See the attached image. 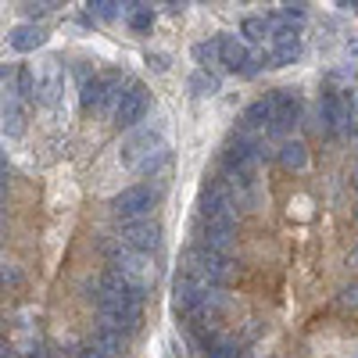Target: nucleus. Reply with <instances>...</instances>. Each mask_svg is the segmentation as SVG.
<instances>
[{
    "mask_svg": "<svg viewBox=\"0 0 358 358\" xmlns=\"http://www.w3.org/2000/svg\"><path fill=\"white\" fill-rule=\"evenodd\" d=\"M233 276V265L222 255H212L204 248H194L183 255V280H190L197 290H219Z\"/></svg>",
    "mask_w": 358,
    "mask_h": 358,
    "instance_id": "1",
    "label": "nucleus"
},
{
    "mask_svg": "<svg viewBox=\"0 0 358 358\" xmlns=\"http://www.w3.org/2000/svg\"><path fill=\"white\" fill-rule=\"evenodd\" d=\"M111 273L122 280L136 297H143L147 290L155 287V280H158V268H155V262H151V255H136V251H118L115 255V268Z\"/></svg>",
    "mask_w": 358,
    "mask_h": 358,
    "instance_id": "2",
    "label": "nucleus"
},
{
    "mask_svg": "<svg viewBox=\"0 0 358 358\" xmlns=\"http://www.w3.org/2000/svg\"><path fill=\"white\" fill-rule=\"evenodd\" d=\"M165 158H169V151H165V143L155 133H136L122 147V165L136 169V172H155Z\"/></svg>",
    "mask_w": 358,
    "mask_h": 358,
    "instance_id": "3",
    "label": "nucleus"
},
{
    "mask_svg": "<svg viewBox=\"0 0 358 358\" xmlns=\"http://www.w3.org/2000/svg\"><path fill=\"white\" fill-rule=\"evenodd\" d=\"M201 212H204V226H226V229L236 226V201H233L229 187H222V183H215L212 190H204Z\"/></svg>",
    "mask_w": 358,
    "mask_h": 358,
    "instance_id": "4",
    "label": "nucleus"
},
{
    "mask_svg": "<svg viewBox=\"0 0 358 358\" xmlns=\"http://www.w3.org/2000/svg\"><path fill=\"white\" fill-rule=\"evenodd\" d=\"M122 248L126 251H136V255H151L158 244H162V226L151 222V219H133L122 226Z\"/></svg>",
    "mask_w": 358,
    "mask_h": 358,
    "instance_id": "5",
    "label": "nucleus"
},
{
    "mask_svg": "<svg viewBox=\"0 0 358 358\" xmlns=\"http://www.w3.org/2000/svg\"><path fill=\"white\" fill-rule=\"evenodd\" d=\"M33 76H36V101L54 108L57 101H62V94H65V72H62V65H57L54 57H47Z\"/></svg>",
    "mask_w": 358,
    "mask_h": 358,
    "instance_id": "6",
    "label": "nucleus"
},
{
    "mask_svg": "<svg viewBox=\"0 0 358 358\" xmlns=\"http://www.w3.org/2000/svg\"><path fill=\"white\" fill-rule=\"evenodd\" d=\"M151 204H155V190H147V187H129V190H122L115 201H111V208H115V215H122V219H143L147 212H151Z\"/></svg>",
    "mask_w": 358,
    "mask_h": 358,
    "instance_id": "7",
    "label": "nucleus"
},
{
    "mask_svg": "<svg viewBox=\"0 0 358 358\" xmlns=\"http://www.w3.org/2000/svg\"><path fill=\"white\" fill-rule=\"evenodd\" d=\"M143 115H147V90L133 83L126 90V97L118 101V108H115V122L118 126H136Z\"/></svg>",
    "mask_w": 358,
    "mask_h": 358,
    "instance_id": "8",
    "label": "nucleus"
},
{
    "mask_svg": "<svg viewBox=\"0 0 358 358\" xmlns=\"http://www.w3.org/2000/svg\"><path fill=\"white\" fill-rule=\"evenodd\" d=\"M219 57H222V65L226 69H233V72H241L244 65H248V47L236 40V36H219Z\"/></svg>",
    "mask_w": 358,
    "mask_h": 358,
    "instance_id": "9",
    "label": "nucleus"
},
{
    "mask_svg": "<svg viewBox=\"0 0 358 358\" xmlns=\"http://www.w3.org/2000/svg\"><path fill=\"white\" fill-rule=\"evenodd\" d=\"M201 248H204V251H212V255L229 258V251H233V229H226V226H204Z\"/></svg>",
    "mask_w": 358,
    "mask_h": 358,
    "instance_id": "10",
    "label": "nucleus"
},
{
    "mask_svg": "<svg viewBox=\"0 0 358 358\" xmlns=\"http://www.w3.org/2000/svg\"><path fill=\"white\" fill-rule=\"evenodd\" d=\"M43 40H47V36H43V29H40V25H15L11 33H8V43H11L15 50H22V54L36 50Z\"/></svg>",
    "mask_w": 358,
    "mask_h": 358,
    "instance_id": "11",
    "label": "nucleus"
},
{
    "mask_svg": "<svg viewBox=\"0 0 358 358\" xmlns=\"http://www.w3.org/2000/svg\"><path fill=\"white\" fill-rule=\"evenodd\" d=\"M297 57H301V40H276L265 62H268V69H287Z\"/></svg>",
    "mask_w": 358,
    "mask_h": 358,
    "instance_id": "12",
    "label": "nucleus"
},
{
    "mask_svg": "<svg viewBox=\"0 0 358 358\" xmlns=\"http://www.w3.org/2000/svg\"><path fill=\"white\" fill-rule=\"evenodd\" d=\"M0 129H4L8 136H22V129H25V111H22V101H18V97H11V101L0 104Z\"/></svg>",
    "mask_w": 358,
    "mask_h": 358,
    "instance_id": "13",
    "label": "nucleus"
},
{
    "mask_svg": "<svg viewBox=\"0 0 358 358\" xmlns=\"http://www.w3.org/2000/svg\"><path fill=\"white\" fill-rule=\"evenodd\" d=\"M280 165H283V169H290V172H301V169L308 165V151H305V143H301V140H287V143L280 147Z\"/></svg>",
    "mask_w": 358,
    "mask_h": 358,
    "instance_id": "14",
    "label": "nucleus"
},
{
    "mask_svg": "<svg viewBox=\"0 0 358 358\" xmlns=\"http://www.w3.org/2000/svg\"><path fill=\"white\" fill-rule=\"evenodd\" d=\"M94 351H101V355H108V358H118V355L126 351V341H122V334H118V330H108V326H101L97 341H94Z\"/></svg>",
    "mask_w": 358,
    "mask_h": 358,
    "instance_id": "15",
    "label": "nucleus"
},
{
    "mask_svg": "<svg viewBox=\"0 0 358 358\" xmlns=\"http://www.w3.org/2000/svg\"><path fill=\"white\" fill-rule=\"evenodd\" d=\"M276 118V111H273V101H255L248 111H244V126L248 129H262V126H268Z\"/></svg>",
    "mask_w": 358,
    "mask_h": 358,
    "instance_id": "16",
    "label": "nucleus"
},
{
    "mask_svg": "<svg viewBox=\"0 0 358 358\" xmlns=\"http://www.w3.org/2000/svg\"><path fill=\"white\" fill-rule=\"evenodd\" d=\"M187 86H190V94H194V97H212V94H219V76H212V72H204V69H201V72L190 76Z\"/></svg>",
    "mask_w": 358,
    "mask_h": 358,
    "instance_id": "17",
    "label": "nucleus"
},
{
    "mask_svg": "<svg viewBox=\"0 0 358 358\" xmlns=\"http://www.w3.org/2000/svg\"><path fill=\"white\" fill-rule=\"evenodd\" d=\"M197 294H201V290H197L190 280L179 276V280H176V294H172V305H176L179 312H190V308H194V301H197Z\"/></svg>",
    "mask_w": 358,
    "mask_h": 358,
    "instance_id": "18",
    "label": "nucleus"
},
{
    "mask_svg": "<svg viewBox=\"0 0 358 358\" xmlns=\"http://www.w3.org/2000/svg\"><path fill=\"white\" fill-rule=\"evenodd\" d=\"M83 108H104V79H83V94H79Z\"/></svg>",
    "mask_w": 358,
    "mask_h": 358,
    "instance_id": "19",
    "label": "nucleus"
},
{
    "mask_svg": "<svg viewBox=\"0 0 358 358\" xmlns=\"http://www.w3.org/2000/svg\"><path fill=\"white\" fill-rule=\"evenodd\" d=\"M194 62H197V65H215V62H219V40L197 43V47H194Z\"/></svg>",
    "mask_w": 358,
    "mask_h": 358,
    "instance_id": "20",
    "label": "nucleus"
},
{
    "mask_svg": "<svg viewBox=\"0 0 358 358\" xmlns=\"http://www.w3.org/2000/svg\"><path fill=\"white\" fill-rule=\"evenodd\" d=\"M25 97H36V76H33V69L18 72V101H25Z\"/></svg>",
    "mask_w": 358,
    "mask_h": 358,
    "instance_id": "21",
    "label": "nucleus"
},
{
    "mask_svg": "<svg viewBox=\"0 0 358 358\" xmlns=\"http://www.w3.org/2000/svg\"><path fill=\"white\" fill-rule=\"evenodd\" d=\"M236 355H241V348H236L233 341H215L204 351V358H236Z\"/></svg>",
    "mask_w": 358,
    "mask_h": 358,
    "instance_id": "22",
    "label": "nucleus"
},
{
    "mask_svg": "<svg viewBox=\"0 0 358 358\" xmlns=\"http://www.w3.org/2000/svg\"><path fill=\"white\" fill-rule=\"evenodd\" d=\"M90 11H94L97 18H118V15H122V4H115V0H94Z\"/></svg>",
    "mask_w": 358,
    "mask_h": 358,
    "instance_id": "23",
    "label": "nucleus"
},
{
    "mask_svg": "<svg viewBox=\"0 0 358 358\" xmlns=\"http://www.w3.org/2000/svg\"><path fill=\"white\" fill-rule=\"evenodd\" d=\"M244 36L248 40H265L268 36V22L265 18H248L244 22Z\"/></svg>",
    "mask_w": 358,
    "mask_h": 358,
    "instance_id": "24",
    "label": "nucleus"
},
{
    "mask_svg": "<svg viewBox=\"0 0 358 358\" xmlns=\"http://www.w3.org/2000/svg\"><path fill=\"white\" fill-rule=\"evenodd\" d=\"M54 4H22V15L25 18H40V15H47Z\"/></svg>",
    "mask_w": 358,
    "mask_h": 358,
    "instance_id": "25",
    "label": "nucleus"
},
{
    "mask_svg": "<svg viewBox=\"0 0 358 358\" xmlns=\"http://www.w3.org/2000/svg\"><path fill=\"white\" fill-rule=\"evenodd\" d=\"M330 79L334 83H355V69L348 65V69H337V72H330Z\"/></svg>",
    "mask_w": 358,
    "mask_h": 358,
    "instance_id": "26",
    "label": "nucleus"
},
{
    "mask_svg": "<svg viewBox=\"0 0 358 358\" xmlns=\"http://www.w3.org/2000/svg\"><path fill=\"white\" fill-rule=\"evenodd\" d=\"M348 57H351V65H358V43H348Z\"/></svg>",
    "mask_w": 358,
    "mask_h": 358,
    "instance_id": "27",
    "label": "nucleus"
},
{
    "mask_svg": "<svg viewBox=\"0 0 358 358\" xmlns=\"http://www.w3.org/2000/svg\"><path fill=\"white\" fill-rule=\"evenodd\" d=\"M83 358H108V355H101V351H86Z\"/></svg>",
    "mask_w": 358,
    "mask_h": 358,
    "instance_id": "28",
    "label": "nucleus"
},
{
    "mask_svg": "<svg viewBox=\"0 0 358 358\" xmlns=\"http://www.w3.org/2000/svg\"><path fill=\"white\" fill-rule=\"evenodd\" d=\"M351 108H355V115H358V94H355V101H351Z\"/></svg>",
    "mask_w": 358,
    "mask_h": 358,
    "instance_id": "29",
    "label": "nucleus"
},
{
    "mask_svg": "<svg viewBox=\"0 0 358 358\" xmlns=\"http://www.w3.org/2000/svg\"><path fill=\"white\" fill-rule=\"evenodd\" d=\"M0 201H4V187H0Z\"/></svg>",
    "mask_w": 358,
    "mask_h": 358,
    "instance_id": "30",
    "label": "nucleus"
},
{
    "mask_svg": "<svg viewBox=\"0 0 358 358\" xmlns=\"http://www.w3.org/2000/svg\"><path fill=\"white\" fill-rule=\"evenodd\" d=\"M0 79H4V69H0Z\"/></svg>",
    "mask_w": 358,
    "mask_h": 358,
    "instance_id": "31",
    "label": "nucleus"
}]
</instances>
